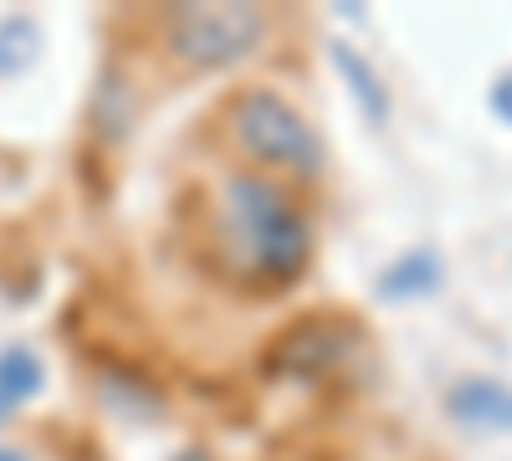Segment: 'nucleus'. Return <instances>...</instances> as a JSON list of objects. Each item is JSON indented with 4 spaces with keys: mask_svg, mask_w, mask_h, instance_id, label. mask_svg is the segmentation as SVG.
<instances>
[{
    "mask_svg": "<svg viewBox=\"0 0 512 461\" xmlns=\"http://www.w3.org/2000/svg\"><path fill=\"white\" fill-rule=\"evenodd\" d=\"M308 221L297 205L256 175H231L221 190V251L241 277L282 282L297 277L308 262Z\"/></svg>",
    "mask_w": 512,
    "mask_h": 461,
    "instance_id": "1",
    "label": "nucleus"
},
{
    "mask_svg": "<svg viewBox=\"0 0 512 461\" xmlns=\"http://www.w3.org/2000/svg\"><path fill=\"white\" fill-rule=\"evenodd\" d=\"M231 129H236V144L262 164H282V170H297V175H318V164H323V144L308 129V118L287 108L277 93L236 98Z\"/></svg>",
    "mask_w": 512,
    "mask_h": 461,
    "instance_id": "2",
    "label": "nucleus"
},
{
    "mask_svg": "<svg viewBox=\"0 0 512 461\" xmlns=\"http://www.w3.org/2000/svg\"><path fill=\"white\" fill-rule=\"evenodd\" d=\"M267 16L256 6H180L169 16V47L190 67H226L256 52Z\"/></svg>",
    "mask_w": 512,
    "mask_h": 461,
    "instance_id": "3",
    "label": "nucleus"
},
{
    "mask_svg": "<svg viewBox=\"0 0 512 461\" xmlns=\"http://www.w3.org/2000/svg\"><path fill=\"white\" fill-rule=\"evenodd\" d=\"M446 410L461 426H482V431H512V385L502 380H461L446 395Z\"/></svg>",
    "mask_w": 512,
    "mask_h": 461,
    "instance_id": "4",
    "label": "nucleus"
},
{
    "mask_svg": "<svg viewBox=\"0 0 512 461\" xmlns=\"http://www.w3.org/2000/svg\"><path fill=\"white\" fill-rule=\"evenodd\" d=\"M349 339L338 328H323V323H313V328H297L292 339L282 344V359H287V369L292 374H318V369H328L333 359H338V349H344Z\"/></svg>",
    "mask_w": 512,
    "mask_h": 461,
    "instance_id": "5",
    "label": "nucleus"
},
{
    "mask_svg": "<svg viewBox=\"0 0 512 461\" xmlns=\"http://www.w3.org/2000/svg\"><path fill=\"white\" fill-rule=\"evenodd\" d=\"M441 282V262L436 251H410V257H400L390 272H384V298H425V292H436Z\"/></svg>",
    "mask_w": 512,
    "mask_h": 461,
    "instance_id": "6",
    "label": "nucleus"
},
{
    "mask_svg": "<svg viewBox=\"0 0 512 461\" xmlns=\"http://www.w3.org/2000/svg\"><path fill=\"white\" fill-rule=\"evenodd\" d=\"M333 62H338V72H344L349 82H354V98L369 108V118L374 123H384V118H390V98H384V88H379V77L349 52V47H333Z\"/></svg>",
    "mask_w": 512,
    "mask_h": 461,
    "instance_id": "7",
    "label": "nucleus"
},
{
    "mask_svg": "<svg viewBox=\"0 0 512 461\" xmlns=\"http://www.w3.org/2000/svg\"><path fill=\"white\" fill-rule=\"evenodd\" d=\"M41 390V369H36V359L26 354V349H6L0 354V400H26V395H36Z\"/></svg>",
    "mask_w": 512,
    "mask_h": 461,
    "instance_id": "8",
    "label": "nucleus"
},
{
    "mask_svg": "<svg viewBox=\"0 0 512 461\" xmlns=\"http://www.w3.org/2000/svg\"><path fill=\"white\" fill-rule=\"evenodd\" d=\"M36 57V36L26 21H6L0 26V72H21Z\"/></svg>",
    "mask_w": 512,
    "mask_h": 461,
    "instance_id": "9",
    "label": "nucleus"
},
{
    "mask_svg": "<svg viewBox=\"0 0 512 461\" xmlns=\"http://www.w3.org/2000/svg\"><path fill=\"white\" fill-rule=\"evenodd\" d=\"M492 113H497L502 123H512V72L497 77V88H492Z\"/></svg>",
    "mask_w": 512,
    "mask_h": 461,
    "instance_id": "10",
    "label": "nucleus"
},
{
    "mask_svg": "<svg viewBox=\"0 0 512 461\" xmlns=\"http://www.w3.org/2000/svg\"><path fill=\"white\" fill-rule=\"evenodd\" d=\"M0 461H31V456H21V451H11V446H0Z\"/></svg>",
    "mask_w": 512,
    "mask_h": 461,
    "instance_id": "11",
    "label": "nucleus"
},
{
    "mask_svg": "<svg viewBox=\"0 0 512 461\" xmlns=\"http://www.w3.org/2000/svg\"><path fill=\"white\" fill-rule=\"evenodd\" d=\"M180 461H205V456H200V451H185V456H180Z\"/></svg>",
    "mask_w": 512,
    "mask_h": 461,
    "instance_id": "12",
    "label": "nucleus"
},
{
    "mask_svg": "<svg viewBox=\"0 0 512 461\" xmlns=\"http://www.w3.org/2000/svg\"><path fill=\"white\" fill-rule=\"evenodd\" d=\"M0 415H6V400H0Z\"/></svg>",
    "mask_w": 512,
    "mask_h": 461,
    "instance_id": "13",
    "label": "nucleus"
}]
</instances>
